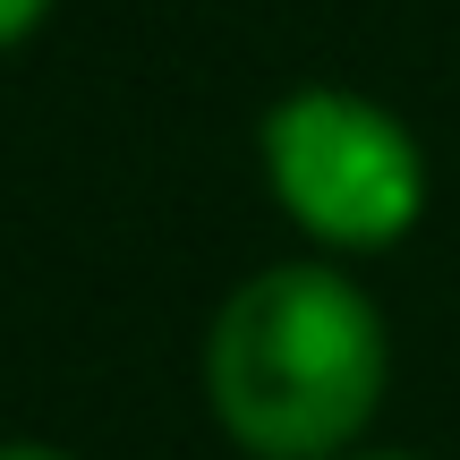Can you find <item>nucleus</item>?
Instances as JSON below:
<instances>
[{
	"label": "nucleus",
	"instance_id": "nucleus-1",
	"mask_svg": "<svg viewBox=\"0 0 460 460\" xmlns=\"http://www.w3.org/2000/svg\"><path fill=\"white\" fill-rule=\"evenodd\" d=\"M205 393L239 452L332 460L384 401V315L332 264H264L222 298Z\"/></svg>",
	"mask_w": 460,
	"mask_h": 460
},
{
	"label": "nucleus",
	"instance_id": "nucleus-2",
	"mask_svg": "<svg viewBox=\"0 0 460 460\" xmlns=\"http://www.w3.org/2000/svg\"><path fill=\"white\" fill-rule=\"evenodd\" d=\"M264 180L281 214L324 247H393L427 214V154L384 102L298 85L264 119Z\"/></svg>",
	"mask_w": 460,
	"mask_h": 460
},
{
	"label": "nucleus",
	"instance_id": "nucleus-3",
	"mask_svg": "<svg viewBox=\"0 0 460 460\" xmlns=\"http://www.w3.org/2000/svg\"><path fill=\"white\" fill-rule=\"evenodd\" d=\"M43 17H51V0H0V51H9V43H26Z\"/></svg>",
	"mask_w": 460,
	"mask_h": 460
},
{
	"label": "nucleus",
	"instance_id": "nucleus-4",
	"mask_svg": "<svg viewBox=\"0 0 460 460\" xmlns=\"http://www.w3.org/2000/svg\"><path fill=\"white\" fill-rule=\"evenodd\" d=\"M0 460H77V452H51V444H0Z\"/></svg>",
	"mask_w": 460,
	"mask_h": 460
},
{
	"label": "nucleus",
	"instance_id": "nucleus-5",
	"mask_svg": "<svg viewBox=\"0 0 460 460\" xmlns=\"http://www.w3.org/2000/svg\"><path fill=\"white\" fill-rule=\"evenodd\" d=\"M358 460H418V452H358Z\"/></svg>",
	"mask_w": 460,
	"mask_h": 460
}]
</instances>
